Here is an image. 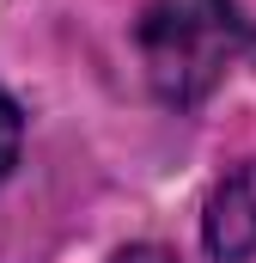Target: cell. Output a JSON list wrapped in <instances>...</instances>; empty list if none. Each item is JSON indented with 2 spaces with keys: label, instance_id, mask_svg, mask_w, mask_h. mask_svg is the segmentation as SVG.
<instances>
[{
  "label": "cell",
  "instance_id": "obj_4",
  "mask_svg": "<svg viewBox=\"0 0 256 263\" xmlns=\"http://www.w3.org/2000/svg\"><path fill=\"white\" fill-rule=\"evenodd\" d=\"M110 263H177L165 245H128V251H116Z\"/></svg>",
  "mask_w": 256,
  "mask_h": 263
},
{
  "label": "cell",
  "instance_id": "obj_2",
  "mask_svg": "<svg viewBox=\"0 0 256 263\" xmlns=\"http://www.w3.org/2000/svg\"><path fill=\"white\" fill-rule=\"evenodd\" d=\"M201 239L220 263L256 257V159L244 172H232L214 196H207V214H201Z\"/></svg>",
  "mask_w": 256,
  "mask_h": 263
},
{
  "label": "cell",
  "instance_id": "obj_3",
  "mask_svg": "<svg viewBox=\"0 0 256 263\" xmlns=\"http://www.w3.org/2000/svg\"><path fill=\"white\" fill-rule=\"evenodd\" d=\"M18 141H25V117L12 98H0V178L18 165Z\"/></svg>",
  "mask_w": 256,
  "mask_h": 263
},
{
  "label": "cell",
  "instance_id": "obj_1",
  "mask_svg": "<svg viewBox=\"0 0 256 263\" xmlns=\"http://www.w3.org/2000/svg\"><path fill=\"white\" fill-rule=\"evenodd\" d=\"M146 80L165 104H201L250 49V18L238 0H153L134 25Z\"/></svg>",
  "mask_w": 256,
  "mask_h": 263
}]
</instances>
